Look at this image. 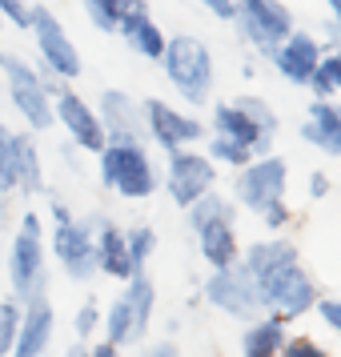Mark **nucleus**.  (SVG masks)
Masks as SVG:
<instances>
[{
  "label": "nucleus",
  "mask_w": 341,
  "mask_h": 357,
  "mask_svg": "<svg viewBox=\"0 0 341 357\" xmlns=\"http://www.w3.org/2000/svg\"><path fill=\"white\" fill-rule=\"evenodd\" d=\"M141 116H145V132L165 149V153H177V149H185V145H197V141L205 137V125H201L197 116L173 109L169 100H157V97L141 100Z\"/></svg>",
  "instance_id": "obj_11"
},
{
  "label": "nucleus",
  "mask_w": 341,
  "mask_h": 357,
  "mask_svg": "<svg viewBox=\"0 0 341 357\" xmlns=\"http://www.w3.org/2000/svg\"><path fill=\"white\" fill-rule=\"evenodd\" d=\"M285 345V321L281 317H261L245 329L241 357H277Z\"/></svg>",
  "instance_id": "obj_23"
},
{
  "label": "nucleus",
  "mask_w": 341,
  "mask_h": 357,
  "mask_svg": "<svg viewBox=\"0 0 341 357\" xmlns=\"http://www.w3.org/2000/svg\"><path fill=\"white\" fill-rule=\"evenodd\" d=\"M68 357H89V349H84V345H73V349H68Z\"/></svg>",
  "instance_id": "obj_46"
},
{
  "label": "nucleus",
  "mask_w": 341,
  "mask_h": 357,
  "mask_svg": "<svg viewBox=\"0 0 341 357\" xmlns=\"http://www.w3.org/2000/svg\"><path fill=\"white\" fill-rule=\"evenodd\" d=\"M8 273H13V293L20 305L45 297V285H49V277H45V225L36 213L20 217L13 253H8Z\"/></svg>",
  "instance_id": "obj_3"
},
{
  "label": "nucleus",
  "mask_w": 341,
  "mask_h": 357,
  "mask_svg": "<svg viewBox=\"0 0 341 357\" xmlns=\"http://www.w3.org/2000/svg\"><path fill=\"white\" fill-rule=\"evenodd\" d=\"M105 333H109V341L113 345H132L137 337V321H132V309L125 297H116L113 305H109V313H105Z\"/></svg>",
  "instance_id": "obj_28"
},
{
  "label": "nucleus",
  "mask_w": 341,
  "mask_h": 357,
  "mask_svg": "<svg viewBox=\"0 0 341 357\" xmlns=\"http://www.w3.org/2000/svg\"><path fill=\"white\" fill-rule=\"evenodd\" d=\"M0 65H4V52H0Z\"/></svg>",
  "instance_id": "obj_48"
},
{
  "label": "nucleus",
  "mask_w": 341,
  "mask_h": 357,
  "mask_svg": "<svg viewBox=\"0 0 341 357\" xmlns=\"http://www.w3.org/2000/svg\"><path fill=\"white\" fill-rule=\"evenodd\" d=\"M4 221H8V205H4V197H0V229H4Z\"/></svg>",
  "instance_id": "obj_47"
},
{
  "label": "nucleus",
  "mask_w": 341,
  "mask_h": 357,
  "mask_svg": "<svg viewBox=\"0 0 341 357\" xmlns=\"http://www.w3.org/2000/svg\"><path fill=\"white\" fill-rule=\"evenodd\" d=\"M52 116H56L61 129L73 137V145L84 149V153H93V157H100V149H105V141H109V132H105V125H100L97 109H93L81 93L61 89V93L52 97Z\"/></svg>",
  "instance_id": "obj_12"
},
{
  "label": "nucleus",
  "mask_w": 341,
  "mask_h": 357,
  "mask_svg": "<svg viewBox=\"0 0 341 357\" xmlns=\"http://www.w3.org/2000/svg\"><path fill=\"white\" fill-rule=\"evenodd\" d=\"M100 181L121 193L125 201H145L157 193V169L149 161L145 141H132V137H109L100 149Z\"/></svg>",
  "instance_id": "obj_2"
},
{
  "label": "nucleus",
  "mask_w": 341,
  "mask_h": 357,
  "mask_svg": "<svg viewBox=\"0 0 341 357\" xmlns=\"http://www.w3.org/2000/svg\"><path fill=\"white\" fill-rule=\"evenodd\" d=\"M49 217H52V225H68V221H73V213H68V205L61 201V197H52Z\"/></svg>",
  "instance_id": "obj_42"
},
{
  "label": "nucleus",
  "mask_w": 341,
  "mask_h": 357,
  "mask_svg": "<svg viewBox=\"0 0 341 357\" xmlns=\"http://www.w3.org/2000/svg\"><path fill=\"white\" fill-rule=\"evenodd\" d=\"M285 181H289V165L269 153V157H253L245 169H237L233 189H237V201H241L245 209L261 213L269 201L285 197Z\"/></svg>",
  "instance_id": "obj_10"
},
{
  "label": "nucleus",
  "mask_w": 341,
  "mask_h": 357,
  "mask_svg": "<svg viewBox=\"0 0 341 357\" xmlns=\"http://www.w3.org/2000/svg\"><path fill=\"white\" fill-rule=\"evenodd\" d=\"M261 221H265L269 229H285V225H289V209H285V197H281V201H269V205L261 209Z\"/></svg>",
  "instance_id": "obj_37"
},
{
  "label": "nucleus",
  "mask_w": 341,
  "mask_h": 357,
  "mask_svg": "<svg viewBox=\"0 0 341 357\" xmlns=\"http://www.w3.org/2000/svg\"><path fill=\"white\" fill-rule=\"evenodd\" d=\"M97 116L105 132L109 137H132V141H141L145 137V116H141V105L129 97V93H121V89H105L97 100Z\"/></svg>",
  "instance_id": "obj_16"
},
{
  "label": "nucleus",
  "mask_w": 341,
  "mask_h": 357,
  "mask_svg": "<svg viewBox=\"0 0 341 357\" xmlns=\"http://www.w3.org/2000/svg\"><path fill=\"white\" fill-rule=\"evenodd\" d=\"M52 253L73 281H89L97 273V249H93V225L89 221H68L52 229Z\"/></svg>",
  "instance_id": "obj_13"
},
{
  "label": "nucleus",
  "mask_w": 341,
  "mask_h": 357,
  "mask_svg": "<svg viewBox=\"0 0 341 357\" xmlns=\"http://www.w3.org/2000/svg\"><path fill=\"white\" fill-rule=\"evenodd\" d=\"M213 137H229V141H237V145H249L253 157H269V153H273V137H261L257 125L237 109V100H221V105L213 109Z\"/></svg>",
  "instance_id": "obj_17"
},
{
  "label": "nucleus",
  "mask_w": 341,
  "mask_h": 357,
  "mask_svg": "<svg viewBox=\"0 0 341 357\" xmlns=\"http://www.w3.org/2000/svg\"><path fill=\"white\" fill-rule=\"evenodd\" d=\"M197 241H201V257L209 261L213 269H229V265H237L241 261V249H237V233L229 221H217V225H205L197 233Z\"/></svg>",
  "instance_id": "obj_20"
},
{
  "label": "nucleus",
  "mask_w": 341,
  "mask_h": 357,
  "mask_svg": "<svg viewBox=\"0 0 341 357\" xmlns=\"http://www.w3.org/2000/svg\"><path fill=\"white\" fill-rule=\"evenodd\" d=\"M253 281H257V293L265 301V309H273L281 321H293V317H301V313H309L317 305V285L301 269V261L281 265V269H273L265 277H253Z\"/></svg>",
  "instance_id": "obj_6"
},
{
  "label": "nucleus",
  "mask_w": 341,
  "mask_h": 357,
  "mask_svg": "<svg viewBox=\"0 0 341 357\" xmlns=\"http://www.w3.org/2000/svg\"><path fill=\"white\" fill-rule=\"evenodd\" d=\"M197 4H205L217 20H233V13H237V4H233V0H197Z\"/></svg>",
  "instance_id": "obj_40"
},
{
  "label": "nucleus",
  "mask_w": 341,
  "mask_h": 357,
  "mask_svg": "<svg viewBox=\"0 0 341 357\" xmlns=\"http://www.w3.org/2000/svg\"><path fill=\"white\" fill-rule=\"evenodd\" d=\"M305 89H313V100H333L341 93V49H329L321 56L317 73L309 77Z\"/></svg>",
  "instance_id": "obj_27"
},
{
  "label": "nucleus",
  "mask_w": 341,
  "mask_h": 357,
  "mask_svg": "<svg viewBox=\"0 0 341 357\" xmlns=\"http://www.w3.org/2000/svg\"><path fill=\"white\" fill-rule=\"evenodd\" d=\"M165 77L173 81V89L181 93V100H189V109H201L213 100V81H217V68H213V52L205 40H197L189 33L169 36L161 56Z\"/></svg>",
  "instance_id": "obj_1"
},
{
  "label": "nucleus",
  "mask_w": 341,
  "mask_h": 357,
  "mask_svg": "<svg viewBox=\"0 0 341 357\" xmlns=\"http://www.w3.org/2000/svg\"><path fill=\"white\" fill-rule=\"evenodd\" d=\"M20 313H24V305H20L17 297L13 301H0V357L13 354V341H17V329H20Z\"/></svg>",
  "instance_id": "obj_33"
},
{
  "label": "nucleus",
  "mask_w": 341,
  "mask_h": 357,
  "mask_svg": "<svg viewBox=\"0 0 341 357\" xmlns=\"http://www.w3.org/2000/svg\"><path fill=\"white\" fill-rule=\"evenodd\" d=\"M125 245H129V257L137 265V273H141L145 261L153 257V249H157V233L149 225H132V229H125Z\"/></svg>",
  "instance_id": "obj_32"
},
{
  "label": "nucleus",
  "mask_w": 341,
  "mask_h": 357,
  "mask_svg": "<svg viewBox=\"0 0 341 357\" xmlns=\"http://www.w3.org/2000/svg\"><path fill=\"white\" fill-rule=\"evenodd\" d=\"M317 313H321L325 325H333L341 333V301H317Z\"/></svg>",
  "instance_id": "obj_39"
},
{
  "label": "nucleus",
  "mask_w": 341,
  "mask_h": 357,
  "mask_svg": "<svg viewBox=\"0 0 341 357\" xmlns=\"http://www.w3.org/2000/svg\"><path fill=\"white\" fill-rule=\"evenodd\" d=\"M325 4H329V13H333V24L341 29V0H325Z\"/></svg>",
  "instance_id": "obj_45"
},
{
  "label": "nucleus",
  "mask_w": 341,
  "mask_h": 357,
  "mask_svg": "<svg viewBox=\"0 0 341 357\" xmlns=\"http://www.w3.org/2000/svg\"><path fill=\"white\" fill-rule=\"evenodd\" d=\"M237 109H241L253 125H257L261 137H277V113H273V105H269V100H261V97H237Z\"/></svg>",
  "instance_id": "obj_31"
},
{
  "label": "nucleus",
  "mask_w": 341,
  "mask_h": 357,
  "mask_svg": "<svg viewBox=\"0 0 341 357\" xmlns=\"http://www.w3.org/2000/svg\"><path fill=\"white\" fill-rule=\"evenodd\" d=\"M269 61H273V68L285 77L289 84H309V77L317 73V65H321V56H325V49H321V40L313 33H297L293 29L277 49H269L265 52Z\"/></svg>",
  "instance_id": "obj_14"
},
{
  "label": "nucleus",
  "mask_w": 341,
  "mask_h": 357,
  "mask_svg": "<svg viewBox=\"0 0 341 357\" xmlns=\"http://www.w3.org/2000/svg\"><path fill=\"white\" fill-rule=\"evenodd\" d=\"M233 4H237V13H233L237 29L257 52L277 49L293 33V13L281 0H233Z\"/></svg>",
  "instance_id": "obj_8"
},
{
  "label": "nucleus",
  "mask_w": 341,
  "mask_h": 357,
  "mask_svg": "<svg viewBox=\"0 0 341 357\" xmlns=\"http://www.w3.org/2000/svg\"><path fill=\"white\" fill-rule=\"evenodd\" d=\"M301 137L313 149L329 153V157H341V105L338 100H313L309 105V121L301 125Z\"/></svg>",
  "instance_id": "obj_19"
},
{
  "label": "nucleus",
  "mask_w": 341,
  "mask_h": 357,
  "mask_svg": "<svg viewBox=\"0 0 341 357\" xmlns=\"http://www.w3.org/2000/svg\"><path fill=\"white\" fill-rule=\"evenodd\" d=\"M4 81H8V100H13V109L24 116V125L33 132H45L56 125V116H52V93H49V81H45V73H36L24 56H4Z\"/></svg>",
  "instance_id": "obj_4"
},
{
  "label": "nucleus",
  "mask_w": 341,
  "mask_h": 357,
  "mask_svg": "<svg viewBox=\"0 0 341 357\" xmlns=\"http://www.w3.org/2000/svg\"><path fill=\"white\" fill-rule=\"evenodd\" d=\"M329 193V177H325V173H313V177H309V197H325Z\"/></svg>",
  "instance_id": "obj_43"
},
{
  "label": "nucleus",
  "mask_w": 341,
  "mask_h": 357,
  "mask_svg": "<svg viewBox=\"0 0 341 357\" xmlns=\"http://www.w3.org/2000/svg\"><path fill=\"white\" fill-rule=\"evenodd\" d=\"M185 213H189V229H193V233H201L205 225H217V221H229V225L237 221L233 201H229V197H221V193H205L201 201H193Z\"/></svg>",
  "instance_id": "obj_26"
},
{
  "label": "nucleus",
  "mask_w": 341,
  "mask_h": 357,
  "mask_svg": "<svg viewBox=\"0 0 341 357\" xmlns=\"http://www.w3.org/2000/svg\"><path fill=\"white\" fill-rule=\"evenodd\" d=\"M277 357H329L317 345V341H309V337H285V345H281V354Z\"/></svg>",
  "instance_id": "obj_36"
},
{
  "label": "nucleus",
  "mask_w": 341,
  "mask_h": 357,
  "mask_svg": "<svg viewBox=\"0 0 341 357\" xmlns=\"http://www.w3.org/2000/svg\"><path fill=\"white\" fill-rule=\"evenodd\" d=\"M29 33H33L36 52H40V68L49 77H56V81H77L81 77V52H77L73 36L65 33V24L52 8H45V4L29 8Z\"/></svg>",
  "instance_id": "obj_5"
},
{
  "label": "nucleus",
  "mask_w": 341,
  "mask_h": 357,
  "mask_svg": "<svg viewBox=\"0 0 341 357\" xmlns=\"http://www.w3.org/2000/svg\"><path fill=\"white\" fill-rule=\"evenodd\" d=\"M93 249H97V269L113 281H129L137 273V265L129 257V245H125V229L100 221L97 233H93Z\"/></svg>",
  "instance_id": "obj_18"
},
{
  "label": "nucleus",
  "mask_w": 341,
  "mask_h": 357,
  "mask_svg": "<svg viewBox=\"0 0 341 357\" xmlns=\"http://www.w3.org/2000/svg\"><path fill=\"white\" fill-rule=\"evenodd\" d=\"M201 293H205V301L213 309H221L229 317H241V321H253L265 309V301H261V293H257V281L245 273L241 261L229 265V269H213V277L205 281Z\"/></svg>",
  "instance_id": "obj_7"
},
{
  "label": "nucleus",
  "mask_w": 341,
  "mask_h": 357,
  "mask_svg": "<svg viewBox=\"0 0 341 357\" xmlns=\"http://www.w3.org/2000/svg\"><path fill=\"white\" fill-rule=\"evenodd\" d=\"M137 357H181V354H177V345H173V341H157V345H145Z\"/></svg>",
  "instance_id": "obj_41"
},
{
  "label": "nucleus",
  "mask_w": 341,
  "mask_h": 357,
  "mask_svg": "<svg viewBox=\"0 0 341 357\" xmlns=\"http://www.w3.org/2000/svg\"><path fill=\"white\" fill-rule=\"evenodd\" d=\"M217 185V165L197 153V149H177L169 153V169H165V189L177 201L181 209H189L193 201H201L205 193H213Z\"/></svg>",
  "instance_id": "obj_9"
},
{
  "label": "nucleus",
  "mask_w": 341,
  "mask_h": 357,
  "mask_svg": "<svg viewBox=\"0 0 341 357\" xmlns=\"http://www.w3.org/2000/svg\"><path fill=\"white\" fill-rule=\"evenodd\" d=\"M0 20H4V17H0Z\"/></svg>",
  "instance_id": "obj_49"
},
{
  "label": "nucleus",
  "mask_w": 341,
  "mask_h": 357,
  "mask_svg": "<svg viewBox=\"0 0 341 357\" xmlns=\"http://www.w3.org/2000/svg\"><path fill=\"white\" fill-rule=\"evenodd\" d=\"M297 261V245L285 241V237H273V241H257L249 253H245V273L249 277H265L273 273V269H281V265H293Z\"/></svg>",
  "instance_id": "obj_22"
},
{
  "label": "nucleus",
  "mask_w": 341,
  "mask_h": 357,
  "mask_svg": "<svg viewBox=\"0 0 341 357\" xmlns=\"http://www.w3.org/2000/svg\"><path fill=\"white\" fill-rule=\"evenodd\" d=\"M17 189L24 197L45 193V165H40V149L29 132H17Z\"/></svg>",
  "instance_id": "obj_24"
},
{
  "label": "nucleus",
  "mask_w": 341,
  "mask_h": 357,
  "mask_svg": "<svg viewBox=\"0 0 341 357\" xmlns=\"http://www.w3.org/2000/svg\"><path fill=\"white\" fill-rule=\"evenodd\" d=\"M17 193V132L0 121V197Z\"/></svg>",
  "instance_id": "obj_29"
},
{
  "label": "nucleus",
  "mask_w": 341,
  "mask_h": 357,
  "mask_svg": "<svg viewBox=\"0 0 341 357\" xmlns=\"http://www.w3.org/2000/svg\"><path fill=\"white\" fill-rule=\"evenodd\" d=\"M100 4H105V13L113 17V24L132 20V17H149V4H145V0H100Z\"/></svg>",
  "instance_id": "obj_34"
},
{
  "label": "nucleus",
  "mask_w": 341,
  "mask_h": 357,
  "mask_svg": "<svg viewBox=\"0 0 341 357\" xmlns=\"http://www.w3.org/2000/svg\"><path fill=\"white\" fill-rule=\"evenodd\" d=\"M116 33L125 36L132 45V52H141L145 61H157L161 65V56H165V45H169V36L157 29V20L153 17H132V20H121L116 24Z\"/></svg>",
  "instance_id": "obj_21"
},
{
  "label": "nucleus",
  "mask_w": 341,
  "mask_h": 357,
  "mask_svg": "<svg viewBox=\"0 0 341 357\" xmlns=\"http://www.w3.org/2000/svg\"><path fill=\"white\" fill-rule=\"evenodd\" d=\"M77 337L81 341H89L93 337V333H97V325H100V309H97V297H89V301H84L81 309H77Z\"/></svg>",
  "instance_id": "obj_35"
},
{
  "label": "nucleus",
  "mask_w": 341,
  "mask_h": 357,
  "mask_svg": "<svg viewBox=\"0 0 341 357\" xmlns=\"http://www.w3.org/2000/svg\"><path fill=\"white\" fill-rule=\"evenodd\" d=\"M84 13H89V20L97 24L100 33H116V24H113V17L105 13V4L100 0H84Z\"/></svg>",
  "instance_id": "obj_38"
},
{
  "label": "nucleus",
  "mask_w": 341,
  "mask_h": 357,
  "mask_svg": "<svg viewBox=\"0 0 341 357\" xmlns=\"http://www.w3.org/2000/svg\"><path fill=\"white\" fill-rule=\"evenodd\" d=\"M121 297H125V301H129V309H132L137 337H145L149 321H153V309H157V289H153V281L145 277V269H141V273H132L129 281H125V293H121Z\"/></svg>",
  "instance_id": "obj_25"
},
{
  "label": "nucleus",
  "mask_w": 341,
  "mask_h": 357,
  "mask_svg": "<svg viewBox=\"0 0 341 357\" xmlns=\"http://www.w3.org/2000/svg\"><path fill=\"white\" fill-rule=\"evenodd\" d=\"M213 165H229V169H245V165L253 161V149L249 145H237V141H229V137H213L209 141V153H205Z\"/></svg>",
  "instance_id": "obj_30"
},
{
  "label": "nucleus",
  "mask_w": 341,
  "mask_h": 357,
  "mask_svg": "<svg viewBox=\"0 0 341 357\" xmlns=\"http://www.w3.org/2000/svg\"><path fill=\"white\" fill-rule=\"evenodd\" d=\"M89 357H121V345H113V341H97V345L89 349Z\"/></svg>",
  "instance_id": "obj_44"
},
{
  "label": "nucleus",
  "mask_w": 341,
  "mask_h": 357,
  "mask_svg": "<svg viewBox=\"0 0 341 357\" xmlns=\"http://www.w3.org/2000/svg\"><path fill=\"white\" fill-rule=\"evenodd\" d=\"M52 305L49 297H36L24 305L20 313V329H17V341H13V354L8 357H45L49 354V341H52Z\"/></svg>",
  "instance_id": "obj_15"
}]
</instances>
